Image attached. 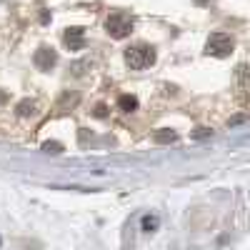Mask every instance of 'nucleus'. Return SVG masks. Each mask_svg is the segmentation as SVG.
I'll return each instance as SVG.
<instances>
[{
	"instance_id": "f257e3e1",
	"label": "nucleus",
	"mask_w": 250,
	"mask_h": 250,
	"mask_svg": "<svg viewBox=\"0 0 250 250\" xmlns=\"http://www.w3.org/2000/svg\"><path fill=\"white\" fill-rule=\"evenodd\" d=\"M155 62V50L150 45H133L125 50V65H128L130 70H145L150 68Z\"/></svg>"
},
{
	"instance_id": "f03ea898",
	"label": "nucleus",
	"mask_w": 250,
	"mask_h": 250,
	"mask_svg": "<svg viewBox=\"0 0 250 250\" xmlns=\"http://www.w3.org/2000/svg\"><path fill=\"white\" fill-rule=\"evenodd\" d=\"M135 28V20L128 15V13H110L108 20H105V30L110 38L115 40H123V38H128Z\"/></svg>"
},
{
	"instance_id": "7ed1b4c3",
	"label": "nucleus",
	"mask_w": 250,
	"mask_h": 250,
	"mask_svg": "<svg viewBox=\"0 0 250 250\" xmlns=\"http://www.w3.org/2000/svg\"><path fill=\"white\" fill-rule=\"evenodd\" d=\"M205 53L215 58H228L233 53V38L228 33H213L205 43Z\"/></svg>"
},
{
	"instance_id": "20e7f679",
	"label": "nucleus",
	"mask_w": 250,
	"mask_h": 250,
	"mask_svg": "<svg viewBox=\"0 0 250 250\" xmlns=\"http://www.w3.org/2000/svg\"><path fill=\"white\" fill-rule=\"evenodd\" d=\"M33 62H35V68H38V70H50V68H55V62H58V53H55L53 48L43 45V48H38V50H35Z\"/></svg>"
},
{
	"instance_id": "39448f33",
	"label": "nucleus",
	"mask_w": 250,
	"mask_h": 250,
	"mask_svg": "<svg viewBox=\"0 0 250 250\" xmlns=\"http://www.w3.org/2000/svg\"><path fill=\"white\" fill-rule=\"evenodd\" d=\"M235 88L240 93V100L250 98V65L248 62H240L235 68Z\"/></svg>"
},
{
	"instance_id": "423d86ee",
	"label": "nucleus",
	"mask_w": 250,
	"mask_h": 250,
	"mask_svg": "<svg viewBox=\"0 0 250 250\" xmlns=\"http://www.w3.org/2000/svg\"><path fill=\"white\" fill-rule=\"evenodd\" d=\"M65 45L70 50H80L83 45H85V30L83 28H68L65 33Z\"/></svg>"
},
{
	"instance_id": "0eeeda50",
	"label": "nucleus",
	"mask_w": 250,
	"mask_h": 250,
	"mask_svg": "<svg viewBox=\"0 0 250 250\" xmlns=\"http://www.w3.org/2000/svg\"><path fill=\"white\" fill-rule=\"evenodd\" d=\"M38 105H35V100H20L18 105H15V113L20 115V118H33L38 110H35Z\"/></svg>"
},
{
	"instance_id": "6e6552de",
	"label": "nucleus",
	"mask_w": 250,
	"mask_h": 250,
	"mask_svg": "<svg viewBox=\"0 0 250 250\" xmlns=\"http://www.w3.org/2000/svg\"><path fill=\"white\" fill-rule=\"evenodd\" d=\"M118 108H120L123 113L138 110V98H135V95H120V98H118Z\"/></svg>"
},
{
	"instance_id": "1a4fd4ad",
	"label": "nucleus",
	"mask_w": 250,
	"mask_h": 250,
	"mask_svg": "<svg viewBox=\"0 0 250 250\" xmlns=\"http://www.w3.org/2000/svg\"><path fill=\"white\" fill-rule=\"evenodd\" d=\"M175 138H178V135H175V133H173L170 128H160V130H155V133H153V140H155L158 145H165V143H173Z\"/></svg>"
},
{
	"instance_id": "9d476101",
	"label": "nucleus",
	"mask_w": 250,
	"mask_h": 250,
	"mask_svg": "<svg viewBox=\"0 0 250 250\" xmlns=\"http://www.w3.org/2000/svg\"><path fill=\"white\" fill-rule=\"evenodd\" d=\"M90 68H93V62H90V60H75L73 65H70V70H73V75H75V78H83Z\"/></svg>"
},
{
	"instance_id": "9b49d317",
	"label": "nucleus",
	"mask_w": 250,
	"mask_h": 250,
	"mask_svg": "<svg viewBox=\"0 0 250 250\" xmlns=\"http://www.w3.org/2000/svg\"><path fill=\"white\" fill-rule=\"evenodd\" d=\"M78 100H80V98H78L75 93H73V95H70V93H62V98H60V103H58V108H60V110H65L68 105L73 108V105H75Z\"/></svg>"
},
{
	"instance_id": "f8f14e48",
	"label": "nucleus",
	"mask_w": 250,
	"mask_h": 250,
	"mask_svg": "<svg viewBox=\"0 0 250 250\" xmlns=\"http://www.w3.org/2000/svg\"><path fill=\"white\" fill-rule=\"evenodd\" d=\"M210 135H213V130H210V128H205V125H200V128H195V130H193V138H195V140L210 138Z\"/></svg>"
},
{
	"instance_id": "ddd939ff",
	"label": "nucleus",
	"mask_w": 250,
	"mask_h": 250,
	"mask_svg": "<svg viewBox=\"0 0 250 250\" xmlns=\"http://www.w3.org/2000/svg\"><path fill=\"white\" fill-rule=\"evenodd\" d=\"M43 150H45V153H60L62 145L55 143V140H48V143H43Z\"/></svg>"
},
{
	"instance_id": "4468645a",
	"label": "nucleus",
	"mask_w": 250,
	"mask_h": 250,
	"mask_svg": "<svg viewBox=\"0 0 250 250\" xmlns=\"http://www.w3.org/2000/svg\"><path fill=\"white\" fill-rule=\"evenodd\" d=\"M105 110H108L105 105H98V108H95V115H98V118H103V115H105Z\"/></svg>"
},
{
	"instance_id": "2eb2a0df",
	"label": "nucleus",
	"mask_w": 250,
	"mask_h": 250,
	"mask_svg": "<svg viewBox=\"0 0 250 250\" xmlns=\"http://www.w3.org/2000/svg\"><path fill=\"white\" fill-rule=\"evenodd\" d=\"M155 225H158L155 218H153V220H150V218H145V228H155Z\"/></svg>"
},
{
	"instance_id": "dca6fc26",
	"label": "nucleus",
	"mask_w": 250,
	"mask_h": 250,
	"mask_svg": "<svg viewBox=\"0 0 250 250\" xmlns=\"http://www.w3.org/2000/svg\"><path fill=\"white\" fill-rule=\"evenodd\" d=\"M245 118L243 115H238V118H233V120H228V125H238V123H243Z\"/></svg>"
}]
</instances>
